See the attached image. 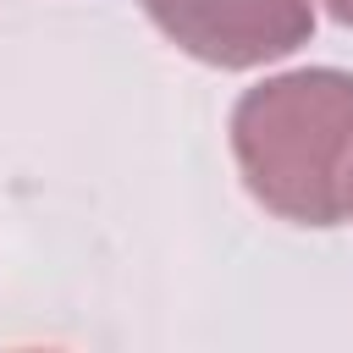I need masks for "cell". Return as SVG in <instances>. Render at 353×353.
Segmentation results:
<instances>
[{"mask_svg": "<svg viewBox=\"0 0 353 353\" xmlns=\"http://www.w3.org/2000/svg\"><path fill=\"white\" fill-rule=\"evenodd\" d=\"M347 215H353V182H347Z\"/></svg>", "mask_w": 353, "mask_h": 353, "instance_id": "cell-4", "label": "cell"}, {"mask_svg": "<svg viewBox=\"0 0 353 353\" xmlns=\"http://www.w3.org/2000/svg\"><path fill=\"white\" fill-rule=\"evenodd\" d=\"M320 6H325V11H331L342 28H353V0H320Z\"/></svg>", "mask_w": 353, "mask_h": 353, "instance_id": "cell-3", "label": "cell"}, {"mask_svg": "<svg viewBox=\"0 0 353 353\" xmlns=\"http://www.w3.org/2000/svg\"><path fill=\"white\" fill-rule=\"evenodd\" d=\"M248 193L292 226H336L353 182V72L314 66L248 88L232 110Z\"/></svg>", "mask_w": 353, "mask_h": 353, "instance_id": "cell-1", "label": "cell"}, {"mask_svg": "<svg viewBox=\"0 0 353 353\" xmlns=\"http://www.w3.org/2000/svg\"><path fill=\"white\" fill-rule=\"evenodd\" d=\"M138 6L182 55L221 72L281 61L314 33L309 0H138Z\"/></svg>", "mask_w": 353, "mask_h": 353, "instance_id": "cell-2", "label": "cell"}]
</instances>
